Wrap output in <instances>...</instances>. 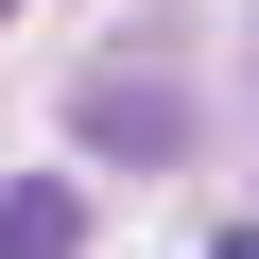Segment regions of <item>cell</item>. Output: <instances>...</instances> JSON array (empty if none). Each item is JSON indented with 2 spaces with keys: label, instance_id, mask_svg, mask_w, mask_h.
Masks as SVG:
<instances>
[{
  "label": "cell",
  "instance_id": "2",
  "mask_svg": "<svg viewBox=\"0 0 259 259\" xmlns=\"http://www.w3.org/2000/svg\"><path fill=\"white\" fill-rule=\"evenodd\" d=\"M225 259H259V225H242V242H225Z\"/></svg>",
  "mask_w": 259,
  "mask_h": 259
},
{
  "label": "cell",
  "instance_id": "1",
  "mask_svg": "<svg viewBox=\"0 0 259 259\" xmlns=\"http://www.w3.org/2000/svg\"><path fill=\"white\" fill-rule=\"evenodd\" d=\"M87 242V190L69 173H18V190H0V259H69Z\"/></svg>",
  "mask_w": 259,
  "mask_h": 259
},
{
  "label": "cell",
  "instance_id": "3",
  "mask_svg": "<svg viewBox=\"0 0 259 259\" xmlns=\"http://www.w3.org/2000/svg\"><path fill=\"white\" fill-rule=\"evenodd\" d=\"M0 18H18V0H0Z\"/></svg>",
  "mask_w": 259,
  "mask_h": 259
}]
</instances>
